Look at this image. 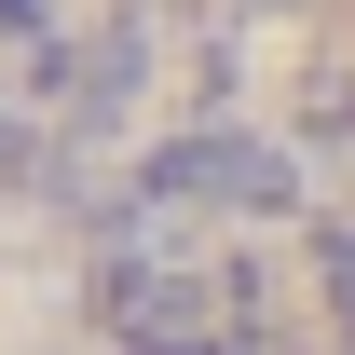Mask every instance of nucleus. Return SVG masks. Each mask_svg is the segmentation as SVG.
I'll use <instances>...</instances> for the list:
<instances>
[]
</instances>
